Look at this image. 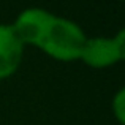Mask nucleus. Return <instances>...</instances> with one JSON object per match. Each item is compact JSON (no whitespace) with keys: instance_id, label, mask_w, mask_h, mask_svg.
Returning <instances> with one entry per match:
<instances>
[{"instance_id":"f257e3e1","label":"nucleus","mask_w":125,"mask_h":125,"mask_svg":"<svg viewBox=\"0 0 125 125\" xmlns=\"http://www.w3.org/2000/svg\"><path fill=\"white\" fill-rule=\"evenodd\" d=\"M85 41L87 37L76 22L54 16V21L49 25L40 49L55 60L71 62L81 59Z\"/></svg>"},{"instance_id":"f03ea898","label":"nucleus","mask_w":125,"mask_h":125,"mask_svg":"<svg viewBox=\"0 0 125 125\" xmlns=\"http://www.w3.org/2000/svg\"><path fill=\"white\" fill-rule=\"evenodd\" d=\"M125 57V32L120 30L116 37L87 38L81 54V60L92 68H108Z\"/></svg>"},{"instance_id":"7ed1b4c3","label":"nucleus","mask_w":125,"mask_h":125,"mask_svg":"<svg viewBox=\"0 0 125 125\" xmlns=\"http://www.w3.org/2000/svg\"><path fill=\"white\" fill-rule=\"evenodd\" d=\"M52 21H54V14L48 10L27 8L19 13L11 27L22 44H32L40 48Z\"/></svg>"},{"instance_id":"20e7f679","label":"nucleus","mask_w":125,"mask_h":125,"mask_svg":"<svg viewBox=\"0 0 125 125\" xmlns=\"http://www.w3.org/2000/svg\"><path fill=\"white\" fill-rule=\"evenodd\" d=\"M22 44L10 24H0V79L10 78L22 60Z\"/></svg>"},{"instance_id":"39448f33","label":"nucleus","mask_w":125,"mask_h":125,"mask_svg":"<svg viewBox=\"0 0 125 125\" xmlns=\"http://www.w3.org/2000/svg\"><path fill=\"white\" fill-rule=\"evenodd\" d=\"M124 101H125V95H124V89H120L116 94V97L113 98V113L117 117L119 124H124L125 117H124Z\"/></svg>"}]
</instances>
